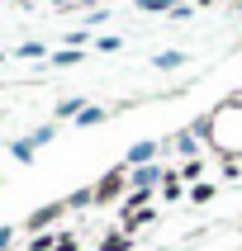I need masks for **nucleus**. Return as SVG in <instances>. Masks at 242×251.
Here are the masks:
<instances>
[{"label":"nucleus","mask_w":242,"mask_h":251,"mask_svg":"<svg viewBox=\"0 0 242 251\" xmlns=\"http://www.w3.org/2000/svg\"><path fill=\"white\" fill-rule=\"evenodd\" d=\"M119 195H124V171L105 176V180H100L95 190H90V199H95V204H109V199H119Z\"/></svg>","instance_id":"nucleus-1"},{"label":"nucleus","mask_w":242,"mask_h":251,"mask_svg":"<svg viewBox=\"0 0 242 251\" xmlns=\"http://www.w3.org/2000/svg\"><path fill=\"white\" fill-rule=\"evenodd\" d=\"M57 213H62V204H53V209H43V213H33V218H28V227H43V223H53Z\"/></svg>","instance_id":"nucleus-2"},{"label":"nucleus","mask_w":242,"mask_h":251,"mask_svg":"<svg viewBox=\"0 0 242 251\" xmlns=\"http://www.w3.org/2000/svg\"><path fill=\"white\" fill-rule=\"evenodd\" d=\"M190 199H195V204H209V199H214V185H195V190H190Z\"/></svg>","instance_id":"nucleus-3"},{"label":"nucleus","mask_w":242,"mask_h":251,"mask_svg":"<svg viewBox=\"0 0 242 251\" xmlns=\"http://www.w3.org/2000/svg\"><path fill=\"white\" fill-rule=\"evenodd\" d=\"M152 152H157L152 142H142V147H133V156H128V161H147V156H152Z\"/></svg>","instance_id":"nucleus-4"},{"label":"nucleus","mask_w":242,"mask_h":251,"mask_svg":"<svg viewBox=\"0 0 242 251\" xmlns=\"http://www.w3.org/2000/svg\"><path fill=\"white\" fill-rule=\"evenodd\" d=\"M161 190H166V199H181V180H176V176H166V185H161Z\"/></svg>","instance_id":"nucleus-5"}]
</instances>
